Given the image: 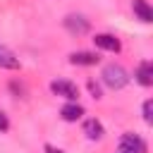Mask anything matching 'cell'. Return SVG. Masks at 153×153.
Instances as JSON below:
<instances>
[{"label":"cell","mask_w":153,"mask_h":153,"mask_svg":"<svg viewBox=\"0 0 153 153\" xmlns=\"http://www.w3.org/2000/svg\"><path fill=\"white\" fill-rule=\"evenodd\" d=\"M103 84L108 86V88H112V91H120V88H124L127 84H129V72L122 67V65H105L103 67Z\"/></svg>","instance_id":"6da1fadb"},{"label":"cell","mask_w":153,"mask_h":153,"mask_svg":"<svg viewBox=\"0 0 153 153\" xmlns=\"http://www.w3.org/2000/svg\"><path fill=\"white\" fill-rule=\"evenodd\" d=\"M117 153H146V143H143L141 136L127 131V134H122L120 141H117Z\"/></svg>","instance_id":"7a4b0ae2"},{"label":"cell","mask_w":153,"mask_h":153,"mask_svg":"<svg viewBox=\"0 0 153 153\" xmlns=\"http://www.w3.org/2000/svg\"><path fill=\"white\" fill-rule=\"evenodd\" d=\"M62 24H65V29H67L72 36H84V33H88V29H91V22H88L84 14H67V17L62 19Z\"/></svg>","instance_id":"3957f363"},{"label":"cell","mask_w":153,"mask_h":153,"mask_svg":"<svg viewBox=\"0 0 153 153\" xmlns=\"http://www.w3.org/2000/svg\"><path fill=\"white\" fill-rule=\"evenodd\" d=\"M50 91H53L55 96H60V98H67V100H76V98H79L76 84H72V81H67V79H55V81H50Z\"/></svg>","instance_id":"277c9868"},{"label":"cell","mask_w":153,"mask_h":153,"mask_svg":"<svg viewBox=\"0 0 153 153\" xmlns=\"http://www.w3.org/2000/svg\"><path fill=\"white\" fill-rule=\"evenodd\" d=\"M93 43H96L100 50H108V53H120V50H122L120 38L112 36V33H96V36H93Z\"/></svg>","instance_id":"5b68a950"},{"label":"cell","mask_w":153,"mask_h":153,"mask_svg":"<svg viewBox=\"0 0 153 153\" xmlns=\"http://www.w3.org/2000/svg\"><path fill=\"white\" fill-rule=\"evenodd\" d=\"M131 12H134V17H136L139 22H143V24H151V22H153V10H151V5H148L146 0H131Z\"/></svg>","instance_id":"8992f818"},{"label":"cell","mask_w":153,"mask_h":153,"mask_svg":"<svg viewBox=\"0 0 153 153\" xmlns=\"http://www.w3.org/2000/svg\"><path fill=\"white\" fill-rule=\"evenodd\" d=\"M134 79H136L141 86H151V84H153V65H151V60L139 62V67H136V72H134Z\"/></svg>","instance_id":"52a82bcc"},{"label":"cell","mask_w":153,"mask_h":153,"mask_svg":"<svg viewBox=\"0 0 153 153\" xmlns=\"http://www.w3.org/2000/svg\"><path fill=\"white\" fill-rule=\"evenodd\" d=\"M98 55L96 53H88V50H76V53H72L69 55V62L72 65H81V67H93V65H98Z\"/></svg>","instance_id":"ba28073f"},{"label":"cell","mask_w":153,"mask_h":153,"mask_svg":"<svg viewBox=\"0 0 153 153\" xmlns=\"http://www.w3.org/2000/svg\"><path fill=\"white\" fill-rule=\"evenodd\" d=\"M84 134H86L88 141H100V139L105 136V129H103V124H100L96 117H91V120L84 122Z\"/></svg>","instance_id":"9c48e42d"},{"label":"cell","mask_w":153,"mask_h":153,"mask_svg":"<svg viewBox=\"0 0 153 153\" xmlns=\"http://www.w3.org/2000/svg\"><path fill=\"white\" fill-rule=\"evenodd\" d=\"M19 67H22L19 57H17L7 45L0 43V69H19Z\"/></svg>","instance_id":"30bf717a"},{"label":"cell","mask_w":153,"mask_h":153,"mask_svg":"<svg viewBox=\"0 0 153 153\" xmlns=\"http://www.w3.org/2000/svg\"><path fill=\"white\" fill-rule=\"evenodd\" d=\"M81 115H84V108H81L79 103H74V100H69V103L62 105V110H60V117H62L65 122H76V120H81Z\"/></svg>","instance_id":"8fae6325"},{"label":"cell","mask_w":153,"mask_h":153,"mask_svg":"<svg viewBox=\"0 0 153 153\" xmlns=\"http://www.w3.org/2000/svg\"><path fill=\"white\" fill-rule=\"evenodd\" d=\"M143 120H146V124L153 122V100H151V98L143 100Z\"/></svg>","instance_id":"7c38bea8"},{"label":"cell","mask_w":153,"mask_h":153,"mask_svg":"<svg viewBox=\"0 0 153 153\" xmlns=\"http://www.w3.org/2000/svg\"><path fill=\"white\" fill-rule=\"evenodd\" d=\"M86 86H88V91H91V96H93L96 100H98V98H103V93H100V86H98L93 79H88V84H86Z\"/></svg>","instance_id":"4fadbf2b"},{"label":"cell","mask_w":153,"mask_h":153,"mask_svg":"<svg viewBox=\"0 0 153 153\" xmlns=\"http://www.w3.org/2000/svg\"><path fill=\"white\" fill-rule=\"evenodd\" d=\"M10 88H12V93H14V96H24V93H26V91H24V86H22L19 81H10Z\"/></svg>","instance_id":"5bb4252c"},{"label":"cell","mask_w":153,"mask_h":153,"mask_svg":"<svg viewBox=\"0 0 153 153\" xmlns=\"http://www.w3.org/2000/svg\"><path fill=\"white\" fill-rule=\"evenodd\" d=\"M7 129H10V120H7V115L0 110V134H2V131H7Z\"/></svg>","instance_id":"9a60e30c"},{"label":"cell","mask_w":153,"mask_h":153,"mask_svg":"<svg viewBox=\"0 0 153 153\" xmlns=\"http://www.w3.org/2000/svg\"><path fill=\"white\" fill-rule=\"evenodd\" d=\"M43 151H45V153H62L60 148H55V146H50V143H45V146H43Z\"/></svg>","instance_id":"2e32d148"}]
</instances>
